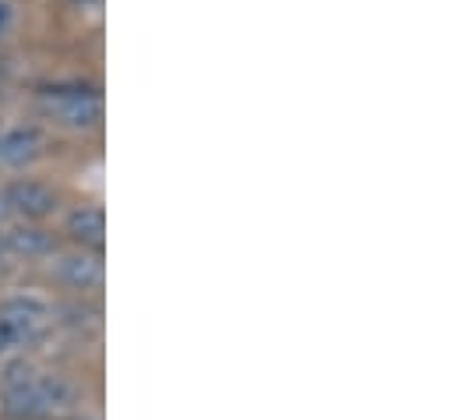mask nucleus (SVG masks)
<instances>
[{"instance_id": "12", "label": "nucleus", "mask_w": 456, "mask_h": 420, "mask_svg": "<svg viewBox=\"0 0 456 420\" xmlns=\"http://www.w3.org/2000/svg\"><path fill=\"white\" fill-rule=\"evenodd\" d=\"M11 258V251H7V240H4V230H0V265Z\"/></svg>"}, {"instance_id": "11", "label": "nucleus", "mask_w": 456, "mask_h": 420, "mask_svg": "<svg viewBox=\"0 0 456 420\" xmlns=\"http://www.w3.org/2000/svg\"><path fill=\"white\" fill-rule=\"evenodd\" d=\"M14 215H11V206H7V195H4V188H0V230L11 222Z\"/></svg>"}, {"instance_id": "8", "label": "nucleus", "mask_w": 456, "mask_h": 420, "mask_svg": "<svg viewBox=\"0 0 456 420\" xmlns=\"http://www.w3.org/2000/svg\"><path fill=\"white\" fill-rule=\"evenodd\" d=\"M64 233L82 251H103L107 240V215L100 206H75L64 215Z\"/></svg>"}, {"instance_id": "10", "label": "nucleus", "mask_w": 456, "mask_h": 420, "mask_svg": "<svg viewBox=\"0 0 456 420\" xmlns=\"http://www.w3.org/2000/svg\"><path fill=\"white\" fill-rule=\"evenodd\" d=\"M11 25H14V4L11 0H0V39L11 32Z\"/></svg>"}, {"instance_id": "2", "label": "nucleus", "mask_w": 456, "mask_h": 420, "mask_svg": "<svg viewBox=\"0 0 456 420\" xmlns=\"http://www.w3.org/2000/svg\"><path fill=\"white\" fill-rule=\"evenodd\" d=\"M36 106L64 131H96L103 124V93L96 82H46L36 89Z\"/></svg>"}, {"instance_id": "3", "label": "nucleus", "mask_w": 456, "mask_h": 420, "mask_svg": "<svg viewBox=\"0 0 456 420\" xmlns=\"http://www.w3.org/2000/svg\"><path fill=\"white\" fill-rule=\"evenodd\" d=\"M50 279L71 297H93L96 290H103V279H107L103 251H82V247L57 251L50 258Z\"/></svg>"}, {"instance_id": "4", "label": "nucleus", "mask_w": 456, "mask_h": 420, "mask_svg": "<svg viewBox=\"0 0 456 420\" xmlns=\"http://www.w3.org/2000/svg\"><path fill=\"white\" fill-rule=\"evenodd\" d=\"M0 325H7L28 350L50 332L53 304L39 294H7V297H0Z\"/></svg>"}, {"instance_id": "9", "label": "nucleus", "mask_w": 456, "mask_h": 420, "mask_svg": "<svg viewBox=\"0 0 456 420\" xmlns=\"http://www.w3.org/2000/svg\"><path fill=\"white\" fill-rule=\"evenodd\" d=\"M53 321H61V325H68L75 332H89V328L96 332L103 325V308L93 297H71V301L53 304Z\"/></svg>"}, {"instance_id": "6", "label": "nucleus", "mask_w": 456, "mask_h": 420, "mask_svg": "<svg viewBox=\"0 0 456 420\" xmlns=\"http://www.w3.org/2000/svg\"><path fill=\"white\" fill-rule=\"evenodd\" d=\"M46 152V131L39 124H14L0 131V166L21 170Z\"/></svg>"}, {"instance_id": "1", "label": "nucleus", "mask_w": 456, "mask_h": 420, "mask_svg": "<svg viewBox=\"0 0 456 420\" xmlns=\"http://www.w3.org/2000/svg\"><path fill=\"white\" fill-rule=\"evenodd\" d=\"M82 403V385L68 371L43 368L18 353L0 368V420H68Z\"/></svg>"}, {"instance_id": "7", "label": "nucleus", "mask_w": 456, "mask_h": 420, "mask_svg": "<svg viewBox=\"0 0 456 420\" xmlns=\"http://www.w3.org/2000/svg\"><path fill=\"white\" fill-rule=\"evenodd\" d=\"M4 240H7V251L11 254L28 258V262L53 258L61 251V240L46 226H39V222H14L11 230H4Z\"/></svg>"}, {"instance_id": "5", "label": "nucleus", "mask_w": 456, "mask_h": 420, "mask_svg": "<svg viewBox=\"0 0 456 420\" xmlns=\"http://www.w3.org/2000/svg\"><path fill=\"white\" fill-rule=\"evenodd\" d=\"M4 195H7L11 215L18 222H43L61 206L57 191L50 184H43V181H32V177H18V181L4 184Z\"/></svg>"}]
</instances>
